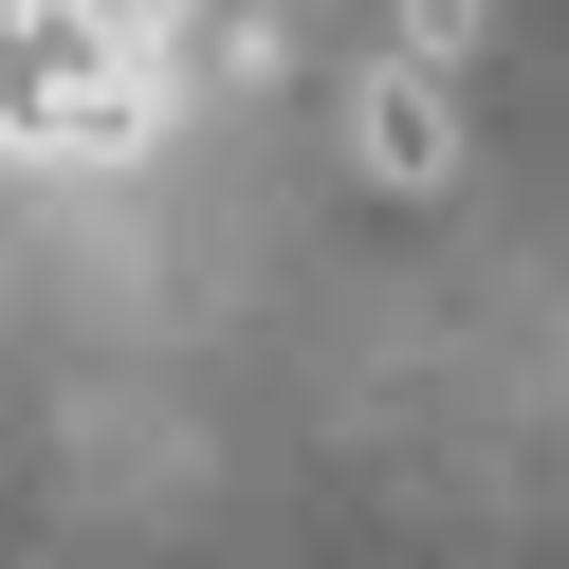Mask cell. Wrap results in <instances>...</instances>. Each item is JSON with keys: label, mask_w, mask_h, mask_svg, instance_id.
Listing matches in <instances>:
<instances>
[{"label": "cell", "mask_w": 569, "mask_h": 569, "mask_svg": "<svg viewBox=\"0 0 569 569\" xmlns=\"http://www.w3.org/2000/svg\"><path fill=\"white\" fill-rule=\"evenodd\" d=\"M349 166H368L386 202H422V184H459V74H422V56H386V74L349 92Z\"/></svg>", "instance_id": "obj_1"}, {"label": "cell", "mask_w": 569, "mask_h": 569, "mask_svg": "<svg viewBox=\"0 0 569 569\" xmlns=\"http://www.w3.org/2000/svg\"><path fill=\"white\" fill-rule=\"evenodd\" d=\"M478 38H496V0H386V56H422V74H459Z\"/></svg>", "instance_id": "obj_2"}]
</instances>
